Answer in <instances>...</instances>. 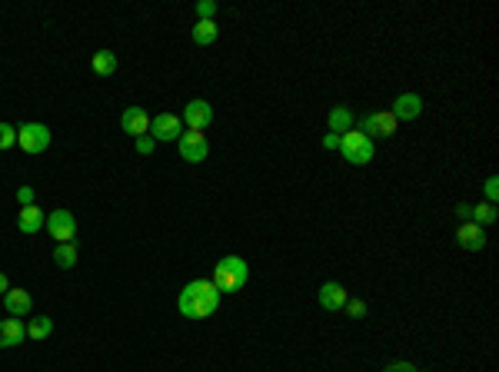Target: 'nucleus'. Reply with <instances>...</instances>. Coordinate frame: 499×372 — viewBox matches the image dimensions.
<instances>
[{"mask_svg":"<svg viewBox=\"0 0 499 372\" xmlns=\"http://www.w3.org/2000/svg\"><path fill=\"white\" fill-rule=\"evenodd\" d=\"M469 216H473V223L476 226H489V223H496V207L493 203H480V207H469Z\"/></svg>","mask_w":499,"mask_h":372,"instance_id":"nucleus-20","label":"nucleus"},{"mask_svg":"<svg viewBox=\"0 0 499 372\" xmlns=\"http://www.w3.org/2000/svg\"><path fill=\"white\" fill-rule=\"evenodd\" d=\"M216 37H220V27H216L213 20H197V27H193V44L210 47Z\"/></svg>","mask_w":499,"mask_h":372,"instance_id":"nucleus-18","label":"nucleus"},{"mask_svg":"<svg viewBox=\"0 0 499 372\" xmlns=\"http://www.w3.org/2000/svg\"><path fill=\"white\" fill-rule=\"evenodd\" d=\"M17 147L24 149V153H44L50 147V130H47L44 123H24L17 130Z\"/></svg>","mask_w":499,"mask_h":372,"instance_id":"nucleus-5","label":"nucleus"},{"mask_svg":"<svg viewBox=\"0 0 499 372\" xmlns=\"http://www.w3.org/2000/svg\"><path fill=\"white\" fill-rule=\"evenodd\" d=\"M27 339V326L20 319H3L0 323V349H14Z\"/></svg>","mask_w":499,"mask_h":372,"instance_id":"nucleus-14","label":"nucleus"},{"mask_svg":"<svg viewBox=\"0 0 499 372\" xmlns=\"http://www.w3.org/2000/svg\"><path fill=\"white\" fill-rule=\"evenodd\" d=\"M246 276H250V269H246V263H243L240 256H223V259L216 263V269H213L210 283L216 286L220 293H237V289L246 286Z\"/></svg>","mask_w":499,"mask_h":372,"instance_id":"nucleus-2","label":"nucleus"},{"mask_svg":"<svg viewBox=\"0 0 499 372\" xmlns=\"http://www.w3.org/2000/svg\"><path fill=\"white\" fill-rule=\"evenodd\" d=\"M340 153L343 160L353 166H366L373 160V140H366L360 130H349V134L340 136Z\"/></svg>","mask_w":499,"mask_h":372,"instance_id":"nucleus-3","label":"nucleus"},{"mask_svg":"<svg viewBox=\"0 0 499 372\" xmlns=\"http://www.w3.org/2000/svg\"><path fill=\"white\" fill-rule=\"evenodd\" d=\"M197 14H200V20H213V17H216V0H200Z\"/></svg>","mask_w":499,"mask_h":372,"instance_id":"nucleus-25","label":"nucleus"},{"mask_svg":"<svg viewBox=\"0 0 499 372\" xmlns=\"http://www.w3.org/2000/svg\"><path fill=\"white\" fill-rule=\"evenodd\" d=\"M323 147H326V149H340V136L326 134V136H323Z\"/></svg>","mask_w":499,"mask_h":372,"instance_id":"nucleus-30","label":"nucleus"},{"mask_svg":"<svg viewBox=\"0 0 499 372\" xmlns=\"http://www.w3.org/2000/svg\"><path fill=\"white\" fill-rule=\"evenodd\" d=\"M177 143H180V156L187 163H203L210 156V143H207L203 130H183Z\"/></svg>","mask_w":499,"mask_h":372,"instance_id":"nucleus-4","label":"nucleus"},{"mask_svg":"<svg viewBox=\"0 0 499 372\" xmlns=\"http://www.w3.org/2000/svg\"><path fill=\"white\" fill-rule=\"evenodd\" d=\"M347 289L340 283H323L319 286V306L326 309V313H336V309H343L347 306Z\"/></svg>","mask_w":499,"mask_h":372,"instance_id":"nucleus-13","label":"nucleus"},{"mask_svg":"<svg viewBox=\"0 0 499 372\" xmlns=\"http://www.w3.org/2000/svg\"><path fill=\"white\" fill-rule=\"evenodd\" d=\"M180 134H183V120L173 117V113H160V117L150 120V134L147 136H153V143H166V140H180Z\"/></svg>","mask_w":499,"mask_h":372,"instance_id":"nucleus-8","label":"nucleus"},{"mask_svg":"<svg viewBox=\"0 0 499 372\" xmlns=\"http://www.w3.org/2000/svg\"><path fill=\"white\" fill-rule=\"evenodd\" d=\"M134 147H136V153H140V156H150L157 143H153V136H136Z\"/></svg>","mask_w":499,"mask_h":372,"instance_id":"nucleus-26","label":"nucleus"},{"mask_svg":"<svg viewBox=\"0 0 499 372\" xmlns=\"http://www.w3.org/2000/svg\"><path fill=\"white\" fill-rule=\"evenodd\" d=\"M54 263L61 269H74V263H77V246L74 243H61L57 250H54Z\"/></svg>","mask_w":499,"mask_h":372,"instance_id":"nucleus-22","label":"nucleus"},{"mask_svg":"<svg viewBox=\"0 0 499 372\" xmlns=\"http://www.w3.org/2000/svg\"><path fill=\"white\" fill-rule=\"evenodd\" d=\"M183 120H187V130H207L213 123V106L207 100H190L183 110Z\"/></svg>","mask_w":499,"mask_h":372,"instance_id":"nucleus-10","label":"nucleus"},{"mask_svg":"<svg viewBox=\"0 0 499 372\" xmlns=\"http://www.w3.org/2000/svg\"><path fill=\"white\" fill-rule=\"evenodd\" d=\"M383 372H420L413 362H390V366H383Z\"/></svg>","mask_w":499,"mask_h":372,"instance_id":"nucleus-29","label":"nucleus"},{"mask_svg":"<svg viewBox=\"0 0 499 372\" xmlns=\"http://www.w3.org/2000/svg\"><path fill=\"white\" fill-rule=\"evenodd\" d=\"M456 216H459V220H469V207H466V203H459V207H456Z\"/></svg>","mask_w":499,"mask_h":372,"instance_id":"nucleus-31","label":"nucleus"},{"mask_svg":"<svg viewBox=\"0 0 499 372\" xmlns=\"http://www.w3.org/2000/svg\"><path fill=\"white\" fill-rule=\"evenodd\" d=\"M343 309L349 313V319H363V316H366V302H363V299H347V306H343Z\"/></svg>","mask_w":499,"mask_h":372,"instance_id":"nucleus-24","label":"nucleus"},{"mask_svg":"<svg viewBox=\"0 0 499 372\" xmlns=\"http://www.w3.org/2000/svg\"><path fill=\"white\" fill-rule=\"evenodd\" d=\"M7 289H10V280H7V276H3V273H0V296H3V293H7Z\"/></svg>","mask_w":499,"mask_h":372,"instance_id":"nucleus-32","label":"nucleus"},{"mask_svg":"<svg viewBox=\"0 0 499 372\" xmlns=\"http://www.w3.org/2000/svg\"><path fill=\"white\" fill-rule=\"evenodd\" d=\"M396 120H416L423 113V97L420 93H399L393 100V110H390Z\"/></svg>","mask_w":499,"mask_h":372,"instance_id":"nucleus-11","label":"nucleus"},{"mask_svg":"<svg viewBox=\"0 0 499 372\" xmlns=\"http://www.w3.org/2000/svg\"><path fill=\"white\" fill-rule=\"evenodd\" d=\"M40 226H44V209L37 207H20V216H17V229L20 233H27V236H33V233H40Z\"/></svg>","mask_w":499,"mask_h":372,"instance_id":"nucleus-16","label":"nucleus"},{"mask_svg":"<svg viewBox=\"0 0 499 372\" xmlns=\"http://www.w3.org/2000/svg\"><path fill=\"white\" fill-rule=\"evenodd\" d=\"M396 123H399V120H396L390 110H383V113H370V117H363L360 120V127H353V130H360L366 140H370V134L373 136H393Z\"/></svg>","mask_w":499,"mask_h":372,"instance_id":"nucleus-7","label":"nucleus"},{"mask_svg":"<svg viewBox=\"0 0 499 372\" xmlns=\"http://www.w3.org/2000/svg\"><path fill=\"white\" fill-rule=\"evenodd\" d=\"M456 243H459L463 250H469V253H480V250H486V233H483V226L463 223L459 229H456Z\"/></svg>","mask_w":499,"mask_h":372,"instance_id":"nucleus-12","label":"nucleus"},{"mask_svg":"<svg viewBox=\"0 0 499 372\" xmlns=\"http://www.w3.org/2000/svg\"><path fill=\"white\" fill-rule=\"evenodd\" d=\"M150 113L143 110V106H127L123 110V117H120V127H123V134H130L136 140V136H147L150 134Z\"/></svg>","mask_w":499,"mask_h":372,"instance_id":"nucleus-9","label":"nucleus"},{"mask_svg":"<svg viewBox=\"0 0 499 372\" xmlns=\"http://www.w3.org/2000/svg\"><path fill=\"white\" fill-rule=\"evenodd\" d=\"M17 200H20V207H33V186H20Z\"/></svg>","mask_w":499,"mask_h":372,"instance_id":"nucleus-28","label":"nucleus"},{"mask_svg":"<svg viewBox=\"0 0 499 372\" xmlns=\"http://www.w3.org/2000/svg\"><path fill=\"white\" fill-rule=\"evenodd\" d=\"M17 143V130L10 123H0V149H10Z\"/></svg>","mask_w":499,"mask_h":372,"instance_id":"nucleus-23","label":"nucleus"},{"mask_svg":"<svg viewBox=\"0 0 499 372\" xmlns=\"http://www.w3.org/2000/svg\"><path fill=\"white\" fill-rule=\"evenodd\" d=\"M483 190H486V196H489V203L496 207V196H499V179H496V177H489V179H486V186H483Z\"/></svg>","mask_w":499,"mask_h":372,"instance_id":"nucleus-27","label":"nucleus"},{"mask_svg":"<svg viewBox=\"0 0 499 372\" xmlns=\"http://www.w3.org/2000/svg\"><path fill=\"white\" fill-rule=\"evenodd\" d=\"M47 229H50V236L57 239V246L61 243H74L77 239V220L70 209H54L50 216H47Z\"/></svg>","mask_w":499,"mask_h":372,"instance_id":"nucleus-6","label":"nucleus"},{"mask_svg":"<svg viewBox=\"0 0 499 372\" xmlns=\"http://www.w3.org/2000/svg\"><path fill=\"white\" fill-rule=\"evenodd\" d=\"M113 70H117V54H110V50H97V54H93V74L110 76Z\"/></svg>","mask_w":499,"mask_h":372,"instance_id":"nucleus-19","label":"nucleus"},{"mask_svg":"<svg viewBox=\"0 0 499 372\" xmlns=\"http://www.w3.org/2000/svg\"><path fill=\"white\" fill-rule=\"evenodd\" d=\"M353 110L349 106H333L330 110V134H336V136H343V134H349L353 130Z\"/></svg>","mask_w":499,"mask_h":372,"instance_id":"nucleus-17","label":"nucleus"},{"mask_svg":"<svg viewBox=\"0 0 499 372\" xmlns=\"http://www.w3.org/2000/svg\"><path fill=\"white\" fill-rule=\"evenodd\" d=\"M3 306H7V313L14 316V319H20V316L31 313L33 299L27 289H7V293H3Z\"/></svg>","mask_w":499,"mask_h":372,"instance_id":"nucleus-15","label":"nucleus"},{"mask_svg":"<svg viewBox=\"0 0 499 372\" xmlns=\"http://www.w3.org/2000/svg\"><path fill=\"white\" fill-rule=\"evenodd\" d=\"M216 306H220V289L210 280H193V283L183 286L180 313L187 319H207V316L216 313Z\"/></svg>","mask_w":499,"mask_h":372,"instance_id":"nucleus-1","label":"nucleus"},{"mask_svg":"<svg viewBox=\"0 0 499 372\" xmlns=\"http://www.w3.org/2000/svg\"><path fill=\"white\" fill-rule=\"evenodd\" d=\"M50 332H54V319H50V316H37V319L27 323V336H31V339H47Z\"/></svg>","mask_w":499,"mask_h":372,"instance_id":"nucleus-21","label":"nucleus"}]
</instances>
